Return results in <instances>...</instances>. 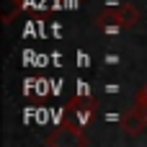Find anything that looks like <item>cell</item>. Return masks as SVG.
<instances>
[{"instance_id": "2", "label": "cell", "mask_w": 147, "mask_h": 147, "mask_svg": "<svg viewBox=\"0 0 147 147\" xmlns=\"http://www.w3.org/2000/svg\"><path fill=\"white\" fill-rule=\"evenodd\" d=\"M93 114H96V103H93L90 98H75V101L65 109L62 124L78 129V132H83V129L93 121Z\"/></svg>"}, {"instance_id": "4", "label": "cell", "mask_w": 147, "mask_h": 147, "mask_svg": "<svg viewBox=\"0 0 147 147\" xmlns=\"http://www.w3.org/2000/svg\"><path fill=\"white\" fill-rule=\"evenodd\" d=\"M21 13V0H3V21L10 23Z\"/></svg>"}, {"instance_id": "1", "label": "cell", "mask_w": 147, "mask_h": 147, "mask_svg": "<svg viewBox=\"0 0 147 147\" xmlns=\"http://www.w3.org/2000/svg\"><path fill=\"white\" fill-rule=\"evenodd\" d=\"M137 21H140V13H137V8H134L132 3L114 5V8H109L106 13H101V16L96 18V23H98L103 31H109V34L132 28V26H137Z\"/></svg>"}, {"instance_id": "3", "label": "cell", "mask_w": 147, "mask_h": 147, "mask_svg": "<svg viewBox=\"0 0 147 147\" xmlns=\"http://www.w3.org/2000/svg\"><path fill=\"white\" fill-rule=\"evenodd\" d=\"M124 129L129 132V134H137L140 129H145V114H142V109L137 106V109H132V114L124 119Z\"/></svg>"}]
</instances>
